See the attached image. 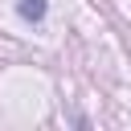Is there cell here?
Returning <instances> with one entry per match:
<instances>
[{"label":"cell","instance_id":"cell-1","mask_svg":"<svg viewBox=\"0 0 131 131\" xmlns=\"http://www.w3.org/2000/svg\"><path fill=\"white\" fill-rule=\"evenodd\" d=\"M20 16L25 20H41L45 16V0H20Z\"/></svg>","mask_w":131,"mask_h":131}]
</instances>
